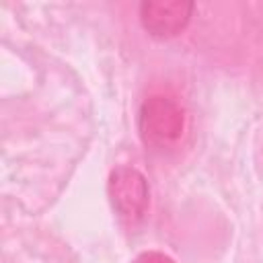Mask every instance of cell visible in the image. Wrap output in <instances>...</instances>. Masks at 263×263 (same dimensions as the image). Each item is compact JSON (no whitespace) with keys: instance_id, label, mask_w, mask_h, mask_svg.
<instances>
[{"instance_id":"277c9868","label":"cell","mask_w":263,"mask_h":263,"mask_svg":"<svg viewBox=\"0 0 263 263\" xmlns=\"http://www.w3.org/2000/svg\"><path fill=\"white\" fill-rule=\"evenodd\" d=\"M134 263H175L168 255L164 253H158V251H148V253H142L134 259Z\"/></svg>"},{"instance_id":"6da1fadb","label":"cell","mask_w":263,"mask_h":263,"mask_svg":"<svg viewBox=\"0 0 263 263\" xmlns=\"http://www.w3.org/2000/svg\"><path fill=\"white\" fill-rule=\"evenodd\" d=\"M138 125L146 146L164 150L181 142L187 127V115L175 97L156 92L142 103Z\"/></svg>"},{"instance_id":"7a4b0ae2","label":"cell","mask_w":263,"mask_h":263,"mask_svg":"<svg viewBox=\"0 0 263 263\" xmlns=\"http://www.w3.org/2000/svg\"><path fill=\"white\" fill-rule=\"evenodd\" d=\"M107 189L113 210L127 226H136L144 220L150 203V187L146 177L138 168L117 166L109 175Z\"/></svg>"},{"instance_id":"3957f363","label":"cell","mask_w":263,"mask_h":263,"mask_svg":"<svg viewBox=\"0 0 263 263\" xmlns=\"http://www.w3.org/2000/svg\"><path fill=\"white\" fill-rule=\"evenodd\" d=\"M193 4L185 0H173V2H142L140 4V21L144 29L158 39H168L179 35L191 18Z\"/></svg>"}]
</instances>
